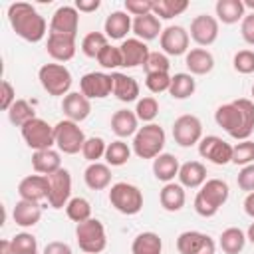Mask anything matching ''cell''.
Instances as JSON below:
<instances>
[{
    "label": "cell",
    "mask_w": 254,
    "mask_h": 254,
    "mask_svg": "<svg viewBox=\"0 0 254 254\" xmlns=\"http://www.w3.org/2000/svg\"><path fill=\"white\" fill-rule=\"evenodd\" d=\"M214 121L232 139L246 141L254 131V101L240 97L224 103L214 111Z\"/></svg>",
    "instance_id": "obj_1"
},
{
    "label": "cell",
    "mask_w": 254,
    "mask_h": 254,
    "mask_svg": "<svg viewBox=\"0 0 254 254\" xmlns=\"http://www.w3.org/2000/svg\"><path fill=\"white\" fill-rule=\"evenodd\" d=\"M8 22L16 36L26 42L38 44L46 36V18L28 2H14L8 6Z\"/></svg>",
    "instance_id": "obj_2"
},
{
    "label": "cell",
    "mask_w": 254,
    "mask_h": 254,
    "mask_svg": "<svg viewBox=\"0 0 254 254\" xmlns=\"http://www.w3.org/2000/svg\"><path fill=\"white\" fill-rule=\"evenodd\" d=\"M228 185L222 179H208L194 196V210L202 218H210L228 200Z\"/></svg>",
    "instance_id": "obj_3"
},
{
    "label": "cell",
    "mask_w": 254,
    "mask_h": 254,
    "mask_svg": "<svg viewBox=\"0 0 254 254\" xmlns=\"http://www.w3.org/2000/svg\"><path fill=\"white\" fill-rule=\"evenodd\" d=\"M165 129L157 123H147L139 127L133 137V153L139 159H155L163 153L165 147Z\"/></svg>",
    "instance_id": "obj_4"
},
{
    "label": "cell",
    "mask_w": 254,
    "mask_h": 254,
    "mask_svg": "<svg viewBox=\"0 0 254 254\" xmlns=\"http://www.w3.org/2000/svg\"><path fill=\"white\" fill-rule=\"evenodd\" d=\"M75 240H77L79 250H83L85 254L103 252L107 246V234H105L103 222L97 218H89L85 222H79L75 226Z\"/></svg>",
    "instance_id": "obj_5"
},
{
    "label": "cell",
    "mask_w": 254,
    "mask_h": 254,
    "mask_svg": "<svg viewBox=\"0 0 254 254\" xmlns=\"http://www.w3.org/2000/svg\"><path fill=\"white\" fill-rule=\"evenodd\" d=\"M109 202L117 212L133 216L143 208V192L131 183H115L109 190Z\"/></svg>",
    "instance_id": "obj_6"
},
{
    "label": "cell",
    "mask_w": 254,
    "mask_h": 254,
    "mask_svg": "<svg viewBox=\"0 0 254 254\" xmlns=\"http://www.w3.org/2000/svg\"><path fill=\"white\" fill-rule=\"evenodd\" d=\"M42 87L50 95H67L71 87V73L64 64H44L38 71Z\"/></svg>",
    "instance_id": "obj_7"
},
{
    "label": "cell",
    "mask_w": 254,
    "mask_h": 254,
    "mask_svg": "<svg viewBox=\"0 0 254 254\" xmlns=\"http://www.w3.org/2000/svg\"><path fill=\"white\" fill-rule=\"evenodd\" d=\"M54 135H56V147L64 155H75L83 149L85 135L75 121H69V119L58 121L54 125Z\"/></svg>",
    "instance_id": "obj_8"
},
{
    "label": "cell",
    "mask_w": 254,
    "mask_h": 254,
    "mask_svg": "<svg viewBox=\"0 0 254 254\" xmlns=\"http://www.w3.org/2000/svg\"><path fill=\"white\" fill-rule=\"evenodd\" d=\"M22 131V139L26 141V145L34 151H44V149H52L56 145V135H54V127L36 117L32 121H28L24 127H20Z\"/></svg>",
    "instance_id": "obj_9"
},
{
    "label": "cell",
    "mask_w": 254,
    "mask_h": 254,
    "mask_svg": "<svg viewBox=\"0 0 254 254\" xmlns=\"http://www.w3.org/2000/svg\"><path fill=\"white\" fill-rule=\"evenodd\" d=\"M50 190H48V204L52 208H64L71 200V175L67 169H60L48 175Z\"/></svg>",
    "instance_id": "obj_10"
},
{
    "label": "cell",
    "mask_w": 254,
    "mask_h": 254,
    "mask_svg": "<svg viewBox=\"0 0 254 254\" xmlns=\"http://www.w3.org/2000/svg\"><path fill=\"white\" fill-rule=\"evenodd\" d=\"M173 139L181 147H192L202 139V123L196 115H181L173 123Z\"/></svg>",
    "instance_id": "obj_11"
},
{
    "label": "cell",
    "mask_w": 254,
    "mask_h": 254,
    "mask_svg": "<svg viewBox=\"0 0 254 254\" xmlns=\"http://www.w3.org/2000/svg\"><path fill=\"white\" fill-rule=\"evenodd\" d=\"M198 155L214 165H228L232 163V145L216 135H206L198 143Z\"/></svg>",
    "instance_id": "obj_12"
},
{
    "label": "cell",
    "mask_w": 254,
    "mask_h": 254,
    "mask_svg": "<svg viewBox=\"0 0 254 254\" xmlns=\"http://www.w3.org/2000/svg\"><path fill=\"white\" fill-rule=\"evenodd\" d=\"M177 250H179V254H214L216 244L204 232L185 230L177 238Z\"/></svg>",
    "instance_id": "obj_13"
},
{
    "label": "cell",
    "mask_w": 254,
    "mask_h": 254,
    "mask_svg": "<svg viewBox=\"0 0 254 254\" xmlns=\"http://www.w3.org/2000/svg\"><path fill=\"white\" fill-rule=\"evenodd\" d=\"M79 89L87 99H103L113 93V77L103 71H89L79 79Z\"/></svg>",
    "instance_id": "obj_14"
},
{
    "label": "cell",
    "mask_w": 254,
    "mask_h": 254,
    "mask_svg": "<svg viewBox=\"0 0 254 254\" xmlns=\"http://www.w3.org/2000/svg\"><path fill=\"white\" fill-rule=\"evenodd\" d=\"M163 54L167 56H183L189 52L190 34L183 26H167L159 36Z\"/></svg>",
    "instance_id": "obj_15"
},
{
    "label": "cell",
    "mask_w": 254,
    "mask_h": 254,
    "mask_svg": "<svg viewBox=\"0 0 254 254\" xmlns=\"http://www.w3.org/2000/svg\"><path fill=\"white\" fill-rule=\"evenodd\" d=\"M79 28V12L75 6H60L50 20V34H64L75 38Z\"/></svg>",
    "instance_id": "obj_16"
},
{
    "label": "cell",
    "mask_w": 254,
    "mask_h": 254,
    "mask_svg": "<svg viewBox=\"0 0 254 254\" xmlns=\"http://www.w3.org/2000/svg\"><path fill=\"white\" fill-rule=\"evenodd\" d=\"M190 38L198 46H210L218 38V20L208 14H198L190 22Z\"/></svg>",
    "instance_id": "obj_17"
},
{
    "label": "cell",
    "mask_w": 254,
    "mask_h": 254,
    "mask_svg": "<svg viewBox=\"0 0 254 254\" xmlns=\"http://www.w3.org/2000/svg\"><path fill=\"white\" fill-rule=\"evenodd\" d=\"M48 190H50V183L46 175H28L18 185V194L22 200L40 202L48 198Z\"/></svg>",
    "instance_id": "obj_18"
},
{
    "label": "cell",
    "mask_w": 254,
    "mask_h": 254,
    "mask_svg": "<svg viewBox=\"0 0 254 254\" xmlns=\"http://www.w3.org/2000/svg\"><path fill=\"white\" fill-rule=\"evenodd\" d=\"M62 111H64L65 119L79 123V121H83V119L89 117L91 103H89V99L81 91H69L64 97V101H62Z\"/></svg>",
    "instance_id": "obj_19"
},
{
    "label": "cell",
    "mask_w": 254,
    "mask_h": 254,
    "mask_svg": "<svg viewBox=\"0 0 254 254\" xmlns=\"http://www.w3.org/2000/svg\"><path fill=\"white\" fill-rule=\"evenodd\" d=\"M121 56H123V67H137V65H145L147 58H149V48L143 40L139 38H127L121 42L119 46Z\"/></svg>",
    "instance_id": "obj_20"
},
{
    "label": "cell",
    "mask_w": 254,
    "mask_h": 254,
    "mask_svg": "<svg viewBox=\"0 0 254 254\" xmlns=\"http://www.w3.org/2000/svg\"><path fill=\"white\" fill-rule=\"evenodd\" d=\"M46 50L56 62H69L75 56V38L64 34H48Z\"/></svg>",
    "instance_id": "obj_21"
},
{
    "label": "cell",
    "mask_w": 254,
    "mask_h": 254,
    "mask_svg": "<svg viewBox=\"0 0 254 254\" xmlns=\"http://www.w3.org/2000/svg\"><path fill=\"white\" fill-rule=\"evenodd\" d=\"M12 218L18 226L22 228H32L40 222L42 218V206L40 202H32V200H18L14 210H12Z\"/></svg>",
    "instance_id": "obj_22"
},
{
    "label": "cell",
    "mask_w": 254,
    "mask_h": 254,
    "mask_svg": "<svg viewBox=\"0 0 254 254\" xmlns=\"http://www.w3.org/2000/svg\"><path fill=\"white\" fill-rule=\"evenodd\" d=\"M185 65L190 71V75H206L212 71L214 67V58L208 50L204 48H194L190 52H187L185 56Z\"/></svg>",
    "instance_id": "obj_23"
},
{
    "label": "cell",
    "mask_w": 254,
    "mask_h": 254,
    "mask_svg": "<svg viewBox=\"0 0 254 254\" xmlns=\"http://www.w3.org/2000/svg\"><path fill=\"white\" fill-rule=\"evenodd\" d=\"M133 28V20L127 12L123 10H117V12H111L107 18H105V24H103V32L109 40H123L127 36V32Z\"/></svg>",
    "instance_id": "obj_24"
},
{
    "label": "cell",
    "mask_w": 254,
    "mask_h": 254,
    "mask_svg": "<svg viewBox=\"0 0 254 254\" xmlns=\"http://www.w3.org/2000/svg\"><path fill=\"white\" fill-rule=\"evenodd\" d=\"M111 77H113V95L119 101L131 103L139 97V83H137L135 77H131L127 73H121V71H113Z\"/></svg>",
    "instance_id": "obj_25"
},
{
    "label": "cell",
    "mask_w": 254,
    "mask_h": 254,
    "mask_svg": "<svg viewBox=\"0 0 254 254\" xmlns=\"http://www.w3.org/2000/svg\"><path fill=\"white\" fill-rule=\"evenodd\" d=\"M179 183L185 189H200L206 183V167L198 161H187L179 169Z\"/></svg>",
    "instance_id": "obj_26"
},
{
    "label": "cell",
    "mask_w": 254,
    "mask_h": 254,
    "mask_svg": "<svg viewBox=\"0 0 254 254\" xmlns=\"http://www.w3.org/2000/svg\"><path fill=\"white\" fill-rule=\"evenodd\" d=\"M111 129L117 137H135V133L139 131V119L135 115V111L129 109H119L111 115Z\"/></svg>",
    "instance_id": "obj_27"
},
{
    "label": "cell",
    "mask_w": 254,
    "mask_h": 254,
    "mask_svg": "<svg viewBox=\"0 0 254 254\" xmlns=\"http://www.w3.org/2000/svg\"><path fill=\"white\" fill-rule=\"evenodd\" d=\"M159 200L167 212H179L187 200L185 187L181 183H167L159 192Z\"/></svg>",
    "instance_id": "obj_28"
},
{
    "label": "cell",
    "mask_w": 254,
    "mask_h": 254,
    "mask_svg": "<svg viewBox=\"0 0 254 254\" xmlns=\"http://www.w3.org/2000/svg\"><path fill=\"white\" fill-rule=\"evenodd\" d=\"M32 169L38 175H52L62 169V159L60 153L54 149H44V151H34L32 155Z\"/></svg>",
    "instance_id": "obj_29"
},
{
    "label": "cell",
    "mask_w": 254,
    "mask_h": 254,
    "mask_svg": "<svg viewBox=\"0 0 254 254\" xmlns=\"http://www.w3.org/2000/svg\"><path fill=\"white\" fill-rule=\"evenodd\" d=\"M179 169H181L179 159L171 153H161L159 157L153 159V175L165 185L173 183V179L179 177Z\"/></svg>",
    "instance_id": "obj_30"
},
{
    "label": "cell",
    "mask_w": 254,
    "mask_h": 254,
    "mask_svg": "<svg viewBox=\"0 0 254 254\" xmlns=\"http://www.w3.org/2000/svg\"><path fill=\"white\" fill-rule=\"evenodd\" d=\"M83 181L91 190H103L111 185V169L105 163H89L83 171Z\"/></svg>",
    "instance_id": "obj_31"
},
{
    "label": "cell",
    "mask_w": 254,
    "mask_h": 254,
    "mask_svg": "<svg viewBox=\"0 0 254 254\" xmlns=\"http://www.w3.org/2000/svg\"><path fill=\"white\" fill-rule=\"evenodd\" d=\"M133 34L135 38L143 40V42H149V40H155L157 36H161V20L151 12V14H145V16H137L133 20Z\"/></svg>",
    "instance_id": "obj_32"
},
{
    "label": "cell",
    "mask_w": 254,
    "mask_h": 254,
    "mask_svg": "<svg viewBox=\"0 0 254 254\" xmlns=\"http://www.w3.org/2000/svg\"><path fill=\"white\" fill-rule=\"evenodd\" d=\"M214 12L222 24H236V22H242V18L246 16L244 14L246 8L242 0H218L214 6Z\"/></svg>",
    "instance_id": "obj_33"
},
{
    "label": "cell",
    "mask_w": 254,
    "mask_h": 254,
    "mask_svg": "<svg viewBox=\"0 0 254 254\" xmlns=\"http://www.w3.org/2000/svg\"><path fill=\"white\" fill-rule=\"evenodd\" d=\"M133 254H163V240L157 232H141L131 242Z\"/></svg>",
    "instance_id": "obj_34"
},
{
    "label": "cell",
    "mask_w": 254,
    "mask_h": 254,
    "mask_svg": "<svg viewBox=\"0 0 254 254\" xmlns=\"http://www.w3.org/2000/svg\"><path fill=\"white\" fill-rule=\"evenodd\" d=\"M246 240H248V238H246V234H244L240 228L230 226V228L222 230L218 242H220V248H222L224 254H240V252L244 250Z\"/></svg>",
    "instance_id": "obj_35"
},
{
    "label": "cell",
    "mask_w": 254,
    "mask_h": 254,
    "mask_svg": "<svg viewBox=\"0 0 254 254\" xmlns=\"http://www.w3.org/2000/svg\"><path fill=\"white\" fill-rule=\"evenodd\" d=\"M196 89V81L190 73H175L171 75V87H169V95L175 99H187L194 93Z\"/></svg>",
    "instance_id": "obj_36"
},
{
    "label": "cell",
    "mask_w": 254,
    "mask_h": 254,
    "mask_svg": "<svg viewBox=\"0 0 254 254\" xmlns=\"http://www.w3.org/2000/svg\"><path fill=\"white\" fill-rule=\"evenodd\" d=\"M187 8H189L187 0H155L153 14L159 20H171L175 16H181Z\"/></svg>",
    "instance_id": "obj_37"
},
{
    "label": "cell",
    "mask_w": 254,
    "mask_h": 254,
    "mask_svg": "<svg viewBox=\"0 0 254 254\" xmlns=\"http://www.w3.org/2000/svg\"><path fill=\"white\" fill-rule=\"evenodd\" d=\"M8 119L16 127H24L28 121L36 119V111L26 99H16L14 105L8 109Z\"/></svg>",
    "instance_id": "obj_38"
},
{
    "label": "cell",
    "mask_w": 254,
    "mask_h": 254,
    "mask_svg": "<svg viewBox=\"0 0 254 254\" xmlns=\"http://www.w3.org/2000/svg\"><path fill=\"white\" fill-rule=\"evenodd\" d=\"M129 157H131V149H129V145L125 141L117 139V141L107 143V149H105V161H107V165L121 167V165H125L129 161Z\"/></svg>",
    "instance_id": "obj_39"
},
{
    "label": "cell",
    "mask_w": 254,
    "mask_h": 254,
    "mask_svg": "<svg viewBox=\"0 0 254 254\" xmlns=\"http://www.w3.org/2000/svg\"><path fill=\"white\" fill-rule=\"evenodd\" d=\"M65 214H67V218L73 220L75 224L85 222V220L91 218V204H89V200L83 198V196H73V198L67 202V206H65Z\"/></svg>",
    "instance_id": "obj_40"
},
{
    "label": "cell",
    "mask_w": 254,
    "mask_h": 254,
    "mask_svg": "<svg viewBox=\"0 0 254 254\" xmlns=\"http://www.w3.org/2000/svg\"><path fill=\"white\" fill-rule=\"evenodd\" d=\"M107 40H109V38H107L105 34H101V32H89V34L81 40V52H83L87 58H95V60H97L99 52L109 44Z\"/></svg>",
    "instance_id": "obj_41"
},
{
    "label": "cell",
    "mask_w": 254,
    "mask_h": 254,
    "mask_svg": "<svg viewBox=\"0 0 254 254\" xmlns=\"http://www.w3.org/2000/svg\"><path fill=\"white\" fill-rule=\"evenodd\" d=\"M105 149H107V145H105V141L101 137H89L83 143L81 155L89 163H99V159L105 157Z\"/></svg>",
    "instance_id": "obj_42"
},
{
    "label": "cell",
    "mask_w": 254,
    "mask_h": 254,
    "mask_svg": "<svg viewBox=\"0 0 254 254\" xmlns=\"http://www.w3.org/2000/svg\"><path fill=\"white\" fill-rule=\"evenodd\" d=\"M135 115L139 121L143 123H153V119L159 115V103L155 97H143L137 101V107H135Z\"/></svg>",
    "instance_id": "obj_43"
},
{
    "label": "cell",
    "mask_w": 254,
    "mask_h": 254,
    "mask_svg": "<svg viewBox=\"0 0 254 254\" xmlns=\"http://www.w3.org/2000/svg\"><path fill=\"white\" fill-rule=\"evenodd\" d=\"M232 163L234 165H250L254 163V141L246 139V141H240L232 147Z\"/></svg>",
    "instance_id": "obj_44"
},
{
    "label": "cell",
    "mask_w": 254,
    "mask_h": 254,
    "mask_svg": "<svg viewBox=\"0 0 254 254\" xmlns=\"http://www.w3.org/2000/svg\"><path fill=\"white\" fill-rule=\"evenodd\" d=\"M97 62L103 69H117L119 65H123V56H121V50L115 48V46H105L99 56H97Z\"/></svg>",
    "instance_id": "obj_45"
},
{
    "label": "cell",
    "mask_w": 254,
    "mask_h": 254,
    "mask_svg": "<svg viewBox=\"0 0 254 254\" xmlns=\"http://www.w3.org/2000/svg\"><path fill=\"white\" fill-rule=\"evenodd\" d=\"M14 254H38V240L30 232H20L12 238Z\"/></svg>",
    "instance_id": "obj_46"
},
{
    "label": "cell",
    "mask_w": 254,
    "mask_h": 254,
    "mask_svg": "<svg viewBox=\"0 0 254 254\" xmlns=\"http://www.w3.org/2000/svg\"><path fill=\"white\" fill-rule=\"evenodd\" d=\"M169 67H171L169 58L163 52H151L143 65L145 73H169Z\"/></svg>",
    "instance_id": "obj_47"
},
{
    "label": "cell",
    "mask_w": 254,
    "mask_h": 254,
    "mask_svg": "<svg viewBox=\"0 0 254 254\" xmlns=\"http://www.w3.org/2000/svg\"><path fill=\"white\" fill-rule=\"evenodd\" d=\"M232 65L238 73H254V52L252 50H240L234 54V60H232Z\"/></svg>",
    "instance_id": "obj_48"
},
{
    "label": "cell",
    "mask_w": 254,
    "mask_h": 254,
    "mask_svg": "<svg viewBox=\"0 0 254 254\" xmlns=\"http://www.w3.org/2000/svg\"><path fill=\"white\" fill-rule=\"evenodd\" d=\"M145 85L151 93H163L171 87V75L169 73H147Z\"/></svg>",
    "instance_id": "obj_49"
},
{
    "label": "cell",
    "mask_w": 254,
    "mask_h": 254,
    "mask_svg": "<svg viewBox=\"0 0 254 254\" xmlns=\"http://www.w3.org/2000/svg\"><path fill=\"white\" fill-rule=\"evenodd\" d=\"M155 0H125V12L131 16H145L153 12Z\"/></svg>",
    "instance_id": "obj_50"
},
{
    "label": "cell",
    "mask_w": 254,
    "mask_h": 254,
    "mask_svg": "<svg viewBox=\"0 0 254 254\" xmlns=\"http://www.w3.org/2000/svg\"><path fill=\"white\" fill-rule=\"evenodd\" d=\"M236 185H238L240 190L254 192V163H250V165L240 169V173L236 177Z\"/></svg>",
    "instance_id": "obj_51"
},
{
    "label": "cell",
    "mask_w": 254,
    "mask_h": 254,
    "mask_svg": "<svg viewBox=\"0 0 254 254\" xmlns=\"http://www.w3.org/2000/svg\"><path fill=\"white\" fill-rule=\"evenodd\" d=\"M240 34H242V40L250 46H254V12L246 14L240 22Z\"/></svg>",
    "instance_id": "obj_52"
},
{
    "label": "cell",
    "mask_w": 254,
    "mask_h": 254,
    "mask_svg": "<svg viewBox=\"0 0 254 254\" xmlns=\"http://www.w3.org/2000/svg\"><path fill=\"white\" fill-rule=\"evenodd\" d=\"M14 101H16V89H14V85H12L8 79H4V81H2V97H0V107H2L4 111H8V109L14 105Z\"/></svg>",
    "instance_id": "obj_53"
},
{
    "label": "cell",
    "mask_w": 254,
    "mask_h": 254,
    "mask_svg": "<svg viewBox=\"0 0 254 254\" xmlns=\"http://www.w3.org/2000/svg\"><path fill=\"white\" fill-rule=\"evenodd\" d=\"M44 254H71V248H69V244H65V242L54 240V242H48V244L44 246Z\"/></svg>",
    "instance_id": "obj_54"
},
{
    "label": "cell",
    "mask_w": 254,
    "mask_h": 254,
    "mask_svg": "<svg viewBox=\"0 0 254 254\" xmlns=\"http://www.w3.org/2000/svg\"><path fill=\"white\" fill-rule=\"evenodd\" d=\"M75 10L77 12H83V14H89V12H95L99 6H101V2L99 0H75Z\"/></svg>",
    "instance_id": "obj_55"
},
{
    "label": "cell",
    "mask_w": 254,
    "mask_h": 254,
    "mask_svg": "<svg viewBox=\"0 0 254 254\" xmlns=\"http://www.w3.org/2000/svg\"><path fill=\"white\" fill-rule=\"evenodd\" d=\"M244 212L250 218H254V192H248L246 194V198H244Z\"/></svg>",
    "instance_id": "obj_56"
},
{
    "label": "cell",
    "mask_w": 254,
    "mask_h": 254,
    "mask_svg": "<svg viewBox=\"0 0 254 254\" xmlns=\"http://www.w3.org/2000/svg\"><path fill=\"white\" fill-rule=\"evenodd\" d=\"M0 254H14L12 240H0Z\"/></svg>",
    "instance_id": "obj_57"
},
{
    "label": "cell",
    "mask_w": 254,
    "mask_h": 254,
    "mask_svg": "<svg viewBox=\"0 0 254 254\" xmlns=\"http://www.w3.org/2000/svg\"><path fill=\"white\" fill-rule=\"evenodd\" d=\"M246 238H248V240L254 244V222L248 226V230H246Z\"/></svg>",
    "instance_id": "obj_58"
},
{
    "label": "cell",
    "mask_w": 254,
    "mask_h": 254,
    "mask_svg": "<svg viewBox=\"0 0 254 254\" xmlns=\"http://www.w3.org/2000/svg\"><path fill=\"white\" fill-rule=\"evenodd\" d=\"M244 2V8H250L254 12V0H242Z\"/></svg>",
    "instance_id": "obj_59"
},
{
    "label": "cell",
    "mask_w": 254,
    "mask_h": 254,
    "mask_svg": "<svg viewBox=\"0 0 254 254\" xmlns=\"http://www.w3.org/2000/svg\"><path fill=\"white\" fill-rule=\"evenodd\" d=\"M252 99H254V85H252Z\"/></svg>",
    "instance_id": "obj_60"
}]
</instances>
